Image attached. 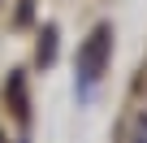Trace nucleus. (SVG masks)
Wrapping results in <instances>:
<instances>
[{
    "label": "nucleus",
    "instance_id": "obj_2",
    "mask_svg": "<svg viewBox=\"0 0 147 143\" xmlns=\"http://www.w3.org/2000/svg\"><path fill=\"white\" fill-rule=\"evenodd\" d=\"M56 39H61L56 26H43V30H39V43H35V61H39V69H52V65H56Z\"/></svg>",
    "mask_w": 147,
    "mask_h": 143
},
{
    "label": "nucleus",
    "instance_id": "obj_5",
    "mask_svg": "<svg viewBox=\"0 0 147 143\" xmlns=\"http://www.w3.org/2000/svg\"><path fill=\"white\" fill-rule=\"evenodd\" d=\"M30 13H35V0H22V9H18V22H26Z\"/></svg>",
    "mask_w": 147,
    "mask_h": 143
},
{
    "label": "nucleus",
    "instance_id": "obj_4",
    "mask_svg": "<svg viewBox=\"0 0 147 143\" xmlns=\"http://www.w3.org/2000/svg\"><path fill=\"white\" fill-rule=\"evenodd\" d=\"M125 143H147V113H138L134 121H130V139Z\"/></svg>",
    "mask_w": 147,
    "mask_h": 143
},
{
    "label": "nucleus",
    "instance_id": "obj_1",
    "mask_svg": "<svg viewBox=\"0 0 147 143\" xmlns=\"http://www.w3.org/2000/svg\"><path fill=\"white\" fill-rule=\"evenodd\" d=\"M108 61H113V26L100 22L87 39H82V52H78V100L87 104L95 83L108 74Z\"/></svg>",
    "mask_w": 147,
    "mask_h": 143
},
{
    "label": "nucleus",
    "instance_id": "obj_6",
    "mask_svg": "<svg viewBox=\"0 0 147 143\" xmlns=\"http://www.w3.org/2000/svg\"><path fill=\"white\" fill-rule=\"evenodd\" d=\"M0 143H5V130H0Z\"/></svg>",
    "mask_w": 147,
    "mask_h": 143
},
{
    "label": "nucleus",
    "instance_id": "obj_3",
    "mask_svg": "<svg viewBox=\"0 0 147 143\" xmlns=\"http://www.w3.org/2000/svg\"><path fill=\"white\" fill-rule=\"evenodd\" d=\"M9 108H13V113H18L22 121L30 117V100H26V87H22V74H13V78H9Z\"/></svg>",
    "mask_w": 147,
    "mask_h": 143
}]
</instances>
